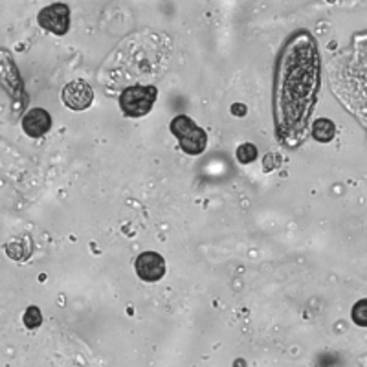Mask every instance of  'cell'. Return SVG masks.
Returning a JSON list of instances; mask_svg holds the SVG:
<instances>
[{"label": "cell", "instance_id": "9c48e42d", "mask_svg": "<svg viewBox=\"0 0 367 367\" xmlns=\"http://www.w3.org/2000/svg\"><path fill=\"white\" fill-rule=\"evenodd\" d=\"M6 250H8V255L11 259H15V261H24V259H28V255L31 254V240L18 239L15 240V243H9V245L6 246Z\"/></svg>", "mask_w": 367, "mask_h": 367}, {"label": "cell", "instance_id": "ba28073f", "mask_svg": "<svg viewBox=\"0 0 367 367\" xmlns=\"http://www.w3.org/2000/svg\"><path fill=\"white\" fill-rule=\"evenodd\" d=\"M312 136H314V140L327 144V142H331L336 136V127H334V123L331 119L319 118L312 123Z\"/></svg>", "mask_w": 367, "mask_h": 367}, {"label": "cell", "instance_id": "5b68a950", "mask_svg": "<svg viewBox=\"0 0 367 367\" xmlns=\"http://www.w3.org/2000/svg\"><path fill=\"white\" fill-rule=\"evenodd\" d=\"M63 103L70 110H85L94 101V90L83 79H74L63 88Z\"/></svg>", "mask_w": 367, "mask_h": 367}, {"label": "cell", "instance_id": "7c38bea8", "mask_svg": "<svg viewBox=\"0 0 367 367\" xmlns=\"http://www.w3.org/2000/svg\"><path fill=\"white\" fill-rule=\"evenodd\" d=\"M353 319L360 325V327L366 325V302H363V299L353 309Z\"/></svg>", "mask_w": 367, "mask_h": 367}, {"label": "cell", "instance_id": "7a4b0ae2", "mask_svg": "<svg viewBox=\"0 0 367 367\" xmlns=\"http://www.w3.org/2000/svg\"><path fill=\"white\" fill-rule=\"evenodd\" d=\"M156 96L158 90L154 85H134L119 92V109L129 118H144L153 110Z\"/></svg>", "mask_w": 367, "mask_h": 367}, {"label": "cell", "instance_id": "52a82bcc", "mask_svg": "<svg viewBox=\"0 0 367 367\" xmlns=\"http://www.w3.org/2000/svg\"><path fill=\"white\" fill-rule=\"evenodd\" d=\"M22 129L31 138H41L52 129V116L44 109H30L22 118Z\"/></svg>", "mask_w": 367, "mask_h": 367}, {"label": "cell", "instance_id": "3957f363", "mask_svg": "<svg viewBox=\"0 0 367 367\" xmlns=\"http://www.w3.org/2000/svg\"><path fill=\"white\" fill-rule=\"evenodd\" d=\"M171 132L176 136V140H179L184 153L193 154V156L204 153L206 145H208V134L191 118H188V116H176L171 122Z\"/></svg>", "mask_w": 367, "mask_h": 367}, {"label": "cell", "instance_id": "6da1fadb", "mask_svg": "<svg viewBox=\"0 0 367 367\" xmlns=\"http://www.w3.org/2000/svg\"><path fill=\"white\" fill-rule=\"evenodd\" d=\"M169 39L153 30H144L123 39L101 66L100 83L109 94L134 85H153L164 78L169 61Z\"/></svg>", "mask_w": 367, "mask_h": 367}, {"label": "cell", "instance_id": "8fae6325", "mask_svg": "<svg viewBox=\"0 0 367 367\" xmlns=\"http://www.w3.org/2000/svg\"><path fill=\"white\" fill-rule=\"evenodd\" d=\"M43 324V314L37 307H30L26 312H24V325L28 329H37Z\"/></svg>", "mask_w": 367, "mask_h": 367}, {"label": "cell", "instance_id": "30bf717a", "mask_svg": "<svg viewBox=\"0 0 367 367\" xmlns=\"http://www.w3.org/2000/svg\"><path fill=\"white\" fill-rule=\"evenodd\" d=\"M257 158V147L254 144H243L239 149H237V160L240 164H252Z\"/></svg>", "mask_w": 367, "mask_h": 367}, {"label": "cell", "instance_id": "8992f818", "mask_svg": "<svg viewBox=\"0 0 367 367\" xmlns=\"http://www.w3.org/2000/svg\"><path fill=\"white\" fill-rule=\"evenodd\" d=\"M136 274L145 283H156L166 275V259L156 252H144L134 262Z\"/></svg>", "mask_w": 367, "mask_h": 367}, {"label": "cell", "instance_id": "277c9868", "mask_svg": "<svg viewBox=\"0 0 367 367\" xmlns=\"http://www.w3.org/2000/svg\"><path fill=\"white\" fill-rule=\"evenodd\" d=\"M39 26L48 30L53 36H65L70 30V9L65 4H52L41 9Z\"/></svg>", "mask_w": 367, "mask_h": 367}]
</instances>
